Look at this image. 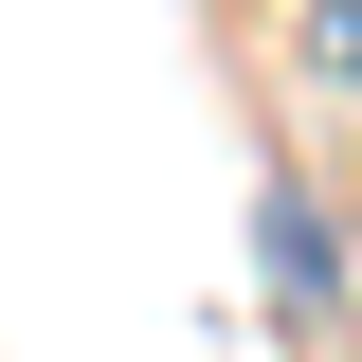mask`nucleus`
<instances>
[{
  "label": "nucleus",
  "mask_w": 362,
  "mask_h": 362,
  "mask_svg": "<svg viewBox=\"0 0 362 362\" xmlns=\"http://www.w3.org/2000/svg\"><path fill=\"white\" fill-rule=\"evenodd\" d=\"M254 272H272V308L308 326V344H326V326H362V272H344V218H326L308 181H272V199H254Z\"/></svg>",
  "instance_id": "1"
},
{
  "label": "nucleus",
  "mask_w": 362,
  "mask_h": 362,
  "mask_svg": "<svg viewBox=\"0 0 362 362\" xmlns=\"http://www.w3.org/2000/svg\"><path fill=\"white\" fill-rule=\"evenodd\" d=\"M290 73H326V90H362V0H290Z\"/></svg>",
  "instance_id": "2"
}]
</instances>
